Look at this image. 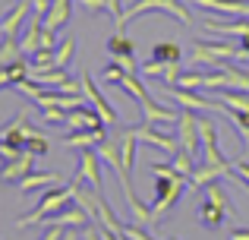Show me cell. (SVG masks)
Returning <instances> with one entry per match:
<instances>
[{
	"instance_id": "obj_1",
	"label": "cell",
	"mask_w": 249,
	"mask_h": 240,
	"mask_svg": "<svg viewBox=\"0 0 249 240\" xmlns=\"http://www.w3.org/2000/svg\"><path fill=\"white\" fill-rule=\"evenodd\" d=\"M155 177V205H152V224H158L161 218L180 203L183 190H189V177H183L174 165H152Z\"/></svg>"
},
{
	"instance_id": "obj_2",
	"label": "cell",
	"mask_w": 249,
	"mask_h": 240,
	"mask_svg": "<svg viewBox=\"0 0 249 240\" xmlns=\"http://www.w3.org/2000/svg\"><path fill=\"white\" fill-rule=\"evenodd\" d=\"M202 205H199V224H205L208 231H218V228H224V222L231 215H237V209H233V203L227 199V193H224V186L214 180V184H208V186H202Z\"/></svg>"
},
{
	"instance_id": "obj_3",
	"label": "cell",
	"mask_w": 249,
	"mask_h": 240,
	"mask_svg": "<svg viewBox=\"0 0 249 240\" xmlns=\"http://www.w3.org/2000/svg\"><path fill=\"white\" fill-rule=\"evenodd\" d=\"M70 199H73V184H57L54 190H48V193L41 196V203L35 205V212H32V215L19 218L16 228H29V224H41V222H48L51 215H57L60 209H67Z\"/></svg>"
},
{
	"instance_id": "obj_4",
	"label": "cell",
	"mask_w": 249,
	"mask_h": 240,
	"mask_svg": "<svg viewBox=\"0 0 249 240\" xmlns=\"http://www.w3.org/2000/svg\"><path fill=\"white\" fill-rule=\"evenodd\" d=\"M145 13H164V16H174L180 19L183 25H193V16H189V10L180 3V0H136L129 10H123V22H120V32L126 29L133 19L145 16Z\"/></svg>"
},
{
	"instance_id": "obj_5",
	"label": "cell",
	"mask_w": 249,
	"mask_h": 240,
	"mask_svg": "<svg viewBox=\"0 0 249 240\" xmlns=\"http://www.w3.org/2000/svg\"><path fill=\"white\" fill-rule=\"evenodd\" d=\"M227 60H240V44H231V41H221V38H214V41H199L196 38L193 44V63L196 67H224Z\"/></svg>"
},
{
	"instance_id": "obj_6",
	"label": "cell",
	"mask_w": 249,
	"mask_h": 240,
	"mask_svg": "<svg viewBox=\"0 0 249 240\" xmlns=\"http://www.w3.org/2000/svg\"><path fill=\"white\" fill-rule=\"evenodd\" d=\"M177 142H180V152L193 155L196 161L202 158V136H199V117L196 111H183L177 117Z\"/></svg>"
},
{
	"instance_id": "obj_7",
	"label": "cell",
	"mask_w": 249,
	"mask_h": 240,
	"mask_svg": "<svg viewBox=\"0 0 249 240\" xmlns=\"http://www.w3.org/2000/svg\"><path fill=\"white\" fill-rule=\"evenodd\" d=\"M167 98L174 105H180L183 111H205V114H224L227 117V108L221 101H208L205 95H199L196 89H180V86H170L167 89Z\"/></svg>"
},
{
	"instance_id": "obj_8",
	"label": "cell",
	"mask_w": 249,
	"mask_h": 240,
	"mask_svg": "<svg viewBox=\"0 0 249 240\" xmlns=\"http://www.w3.org/2000/svg\"><path fill=\"white\" fill-rule=\"evenodd\" d=\"M70 184H73V186L91 184V190H104V180H101V158H98L95 148H82L79 167H76V174L70 177Z\"/></svg>"
},
{
	"instance_id": "obj_9",
	"label": "cell",
	"mask_w": 249,
	"mask_h": 240,
	"mask_svg": "<svg viewBox=\"0 0 249 240\" xmlns=\"http://www.w3.org/2000/svg\"><path fill=\"white\" fill-rule=\"evenodd\" d=\"M129 133H133L139 142H148V146L161 148V152H167V155H177V152H180V142H177V136L161 133L158 123H148V120H145V123H139V127H133Z\"/></svg>"
},
{
	"instance_id": "obj_10",
	"label": "cell",
	"mask_w": 249,
	"mask_h": 240,
	"mask_svg": "<svg viewBox=\"0 0 249 240\" xmlns=\"http://www.w3.org/2000/svg\"><path fill=\"white\" fill-rule=\"evenodd\" d=\"M32 136H41V129L32 127L25 111H19L10 123H3V127H0V142H13V146H19V148H25V142H29Z\"/></svg>"
},
{
	"instance_id": "obj_11",
	"label": "cell",
	"mask_w": 249,
	"mask_h": 240,
	"mask_svg": "<svg viewBox=\"0 0 249 240\" xmlns=\"http://www.w3.org/2000/svg\"><path fill=\"white\" fill-rule=\"evenodd\" d=\"M79 82H82V95L91 101V108H95V111L101 114V120L107 123V127H114V123H117V111L110 108V101L104 98V92H101V89L95 86V79H91L89 73H82V76H79Z\"/></svg>"
},
{
	"instance_id": "obj_12",
	"label": "cell",
	"mask_w": 249,
	"mask_h": 240,
	"mask_svg": "<svg viewBox=\"0 0 249 240\" xmlns=\"http://www.w3.org/2000/svg\"><path fill=\"white\" fill-rule=\"evenodd\" d=\"M29 16H32V0H16V6H13V10L3 16V22H0V35L3 38H19L22 35V22Z\"/></svg>"
},
{
	"instance_id": "obj_13",
	"label": "cell",
	"mask_w": 249,
	"mask_h": 240,
	"mask_svg": "<svg viewBox=\"0 0 249 240\" xmlns=\"http://www.w3.org/2000/svg\"><path fill=\"white\" fill-rule=\"evenodd\" d=\"M41 32H44L41 16H35V13H32L29 22H25V29H22V35H19V44H22V54L25 57H32L38 48H41Z\"/></svg>"
},
{
	"instance_id": "obj_14",
	"label": "cell",
	"mask_w": 249,
	"mask_h": 240,
	"mask_svg": "<svg viewBox=\"0 0 249 240\" xmlns=\"http://www.w3.org/2000/svg\"><path fill=\"white\" fill-rule=\"evenodd\" d=\"M67 127L70 129H104L107 123L101 120V114L95 108H76V111L67 114Z\"/></svg>"
},
{
	"instance_id": "obj_15",
	"label": "cell",
	"mask_w": 249,
	"mask_h": 240,
	"mask_svg": "<svg viewBox=\"0 0 249 240\" xmlns=\"http://www.w3.org/2000/svg\"><path fill=\"white\" fill-rule=\"evenodd\" d=\"M70 16H73V0H54L51 10H48V16H44L41 22H44L48 32H60L63 25L70 22Z\"/></svg>"
},
{
	"instance_id": "obj_16",
	"label": "cell",
	"mask_w": 249,
	"mask_h": 240,
	"mask_svg": "<svg viewBox=\"0 0 249 240\" xmlns=\"http://www.w3.org/2000/svg\"><path fill=\"white\" fill-rule=\"evenodd\" d=\"M32 73L29 67V57H22V60L16 63H6V67H0V89H16L19 82H25Z\"/></svg>"
},
{
	"instance_id": "obj_17",
	"label": "cell",
	"mask_w": 249,
	"mask_h": 240,
	"mask_svg": "<svg viewBox=\"0 0 249 240\" xmlns=\"http://www.w3.org/2000/svg\"><path fill=\"white\" fill-rule=\"evenodd\" d=\"M107 139V129H73L70 136H63V146H70V148H95L98 142H104Z\"/></svg>"
},
{
	"instance_id": "obj_18",
	"label": "cell",
	"mask_w": 249,
	"mask_h": 240,
	"mask_svg": "<svg viewBox=\"0 0 249 240\" xmlns=\"http://www.w3.org/2000/svg\"><path fill=\"white\" fill-rule=\"evenodd\" d=\"M227 174H231V167H218V165H205V161H199L196 171H193V177H189V186H193V190H202V186L214 184V180L227 177Z\"/></svg>"
},
{
	"instance_id": "obj_19",
	"label": "cell",
	"mask_w": 249,
	"mask_h": 240,
	"mask_svg": "<svg viewBox=\"0 0 249 240\" xmlns=\"http://www.w3.org/2000/svg\"><path fill=\"white\" fill-rule=\"evenodd\" d=\"M32 165H35V155H32V152H22L19 158L6 161V167L0 171V180H6V184H19V180L32 171Z\"/></svg>"
},
{
	"instance_id": "obj_20",
	"label": "cell",
	"mask_w": 249,
	"mask_h": 240,
	"mask_svg": "<svg viewBox=\"0 0 249 240\" xmlns=\"http://www.w3.org/2000/svg\"><path fill=\"white\" fill-rule=\"evenodd\" d=\"M202 29H205V32H214V35H233V38H243V35H249V19H246V16H240L237 22L205 19V22H202Z\"/></svg>"
},
{
	"instance_id": "obj_21",
	"label": "cell",
	"mask_w": 249,
	"mask_h": 240,
	"mask_svg": "<svg viewBox=\"0 0 249 240\" xmlns=\"http://www.w3.org/2000/svg\"><path fill=\"white\" fill-rule=\"evenodd\" d=\"M214 101L227 108V111H240V114H249V92H240V89H214Z\"/></svg>"
},
{
	"instance_id": "obj_22",
	"label": "cell",
	"mask_w": 249,
	"mask_h": 240,
	"mask_svg": "<svg viewBox=\"0 0 249 240\" xmlns=\"http://www.w3.org/2000/svg\"><path fill=\"white\" fill-rule=\"evenodd\" d=\"M142 114H145L148 123H170V127H177V117H180V111H170V108H161L155 98L142 101Z\"/></svg>"
},
{
	"instance_id": "obj_23",
	"label": "cell",
	"mask_w": 249,
	"mask_h": 240,
	"mask_svg": "<svg viewBox=\"0 0 249 240\" xmlns=\"http://www.w3.org/2000/svg\"><path fill=\"white\" fill-rule=\"evenodd\" d=\"M57 184H60V177L51 174V171H29L22 180H19V190L35 193V190H41V186H57Z\"/></svg>"
},
{
	"instance_id": "obj_24",
	"label": "cell",
	"mask_w": 249,
	"mask_h": 240,
	"mask_svg": "<svg viewBox=\"0 0 249 240\" xmlns=\"http://www.w3.org/2000/svg\"><path fill=\"white\" fill-rule=\"evenodd\" d=\"M32 76H35V82H41V86H48V89H57V86H63L67 79H73V73H70V70H63V67L32 70Z\"/></svg>"
},
{
	"instance_id": "obj_25",
	"label": "cell",
	"mask_w": 249,
	"mask_h": 240,
	"mask_svg": "<svg viewBox=\"0 0 249 240\" xmlns=\"http://www.w3.org/2000/svg\"><path fill=\"white\" fill-rule=\"evenodd\" d=\"M107 54L114 57V60H120V57H133L136 54V41H133V38H126L123 32H117V35L107 41Z\"/></svg>"
},
{
	"instance_id": "obj_26",
	"label": "cell",
	"mask_w": 249,
	"mask_h": 240,
	"mask_svg": "<svg viewBox=\"0 0 249 240\" xmlns=\"http://www.w3.org/2000/svg\"><path fill=\"white\" fill-rule=\"evenodd\" d=\"M180 57H183V51L174 41H158L152 48V60H158V63H180Z\"/></svg>"
},
{
	"instance_id": "obj_27",
	"label": "cell",
	"mask_w": 249,
	"mask_h": 240,
	"mask_svg": "<svg viewBox=\"0 0 249 240\" xmlns=\"http://www.w3.org/2000/svg\"><path fill=\"white\" fill-rule=\"evenodd\" d=\"M22 44H19V38H0V67H6V63H16L22 60Z\"/></svg>"
},
{
	"instance_id": "obj_28",
	"label": "cell",
	"mask_w": 249,
	"mask_h": 240,
	"mask_svg": "<svg viewBox=\"0 0 249 240\" xmlns=\"http://www.w3.org/2000/svg\"><path fill=\"white\" fill-rule=\"evenodd\" d=\"M73 54H76V38L67 35L60 44H57V51H54V67H63V70H67L70 60H73Z\"/></svg>"
},
{
	"instance_id": "obj_29",
	"label": "cell",
	"mask_w": 249,
	"mask_h": 240,
	"mask_svg": "<svg viewBox=\"0 0 249 240\" xmlns=\"http://www.w3.org/2000/svg\"><path fill=\"white\" fill-rule=\"evenodd\" d=\"M54 51L57 48H38L35 54L29 57V67L32 70H51L54 67Z\"/></svg>"
},
{
	"instance_id": "obj_30",
	"label": "cell",
	"mask_w": 249,
	"mask_h": 240,
	"mask_svg": "<svg viewBox=\"0 0 249 240\" xmlns=\"http://www.w3.org/2000/svg\"><path fill=\"white\" fill-rule=\"evenodd\" d=\"M199 136L202 146H218V127H214L212 117H199Z\"/></svg>"
},
{
	"instance_id": "obj_31",
	"label": "cell",
	"mask_w": 249,
	"mask_h": 240,
	"mask_svg": "<svg viewBox=\"0 0 249 240\" xmlns=\"http://www.w3.org/2000/svg\"><path fill=\"white\" fill-rule=\"evenodd\" d=\"M25 152H32V155H35V158H41V155H48L51 152V139H48V136H32V139L29 142H25Z\"/></svg>"
},
{
	"instance_id": "obj_32",
	"label": "cell",
	"mask_w": 249,
	"mask_h": 240,
	"mask_svg": "<svg viewBox=\"0 0 249 240\" xmlns=\"http://www.w3.org/2000/svg\"><path fill=\"white\" fill-rule=\"evenodd\" d=\"M126 76V67H123L120 60H110L107 67H104V73H101V79L104 82H114V86H120V79Z\"/></svg>"
},
{
	"instance_id": "obj_33",
	"label": "cell",
	"mask_w": 249,
	"mask_h": 240,
	"mask_svg": "<svg viewBox=\"0 0 249 240\" xmlns=\"http://www.w3.org/2000/svg\"><path fill=\"white\" fill-rule=\"evenodd\" d=\"M164 67L167 63H158V60L148 57V60L142 63V79H161V76H164Z\"/></svg>"
},
{
	"instance_id": "obj_34",
	"label": "cell",
	"mask_w": 249,
	"mask_h": 240,
	"mask_svg": "<svg viewBox=\"0 0 249 240\" xmlns=\"http://www.w3.org/2000/svg\"><path fill=\"white\" fill-rule=\"evenodd\" d=\"M180 63H167L164 67V76H161V79H164V86L170 89V86H177V82H180Z\"/></svg>"
},
{
	"instance_id": "obj_35",
	"label": "cell",
	"mask_w": 249,
	"mask_h": 240,
	"mask_svg": "<svg viewBox=\"0 0 249 240\" xmlns=\"http://www.w3.org/2000/svg\"><path fill=\"white\" fill-rule=\"evenodd\" d=\"M123 231H126L129 240H155L145 228H142V224H123Z\"/></svg>"
},
{
	"instance_id": "obj_36",
	"label": "cell",
	"mask_w": 249,
	"mask_h": 240,
	"mask_svg": "<svg viewBox=\"0 0 249 240\" xmlns=\"http://www.w3.org/2000/svg\"><path fill=\"white\" fill-rule=\"evenodd\" d=\"M85 13H107V0H76Z\"/></svg>"
},
{
	"instance_id": "obj_37",
	"label": "cell",
	"mask_w": 249,
	"mask_h": 240,
	"mask_svg": "<svg viewBox=\"0 0 249 240\" xmlns=\"http://www.w3.org/2000/svg\"><path fill=\"white\" fill-rule=\"evenodd\" d=\"M233 174H237V177L243 180V186L249 190V158H240V161H233Z\"/></svg>"
},
{
	"instance_id": "obj_38",
	"label": "cell",
	"mask_w": 249,
	"mask_h": 240,
	"mask_svg": "<svg viewBox=\"0 0 249 240\" xmlns=\"http://www.w3.org/2000/svg\"><path fill=\"white\" fill-rule=\"evenodd\" d=\"M25 148H19V146H13V142H0V158H6V161H13V158H19Z\"/></svg>"
},
{
	"instance_id": "obj_39",
	"label": "cell",
	"mask_w": 249,
	"mask_h": 240,
	"mask_svg": "<svg viewBox=\"0 0 249 240\" xmlns=\"http://www.w3.org/2000/svg\"><path fill=\"white\" fill-rule=\"evenodd\" d=\"M67 114L70 111H63V108H48V111H44V120L48 123H67Z\"/></svg>"
},
{
	"instance_id": "obj_40",
	"label": "cell",
	"mask_w": 249,
	"mask_h": 240,
	"mask_svg": "<svg viewBox=\"0 0 249 240\" xmlns=\"http://www.w3.org/2000/svg\"><path fill=\"white\" fill-rule=\"evenodd\" d=\"M63 231H67V228H54V224H48V231L41 234V240H63Z\"/></svg>"
},
{
	"instance_id": "obj_41",
	"label": "cell",
	"mask_w": 249,
	"mask_h": 240,
	"mask_svg": "<svg viewBox=\"0 0 249 240\" xmlns=\"http://www.w3.org/2000/svg\"><path fill=\"white\" fill-rule=\"evenodd\" d=\"M231 240H249V228H231Z\"/></svg>"
},
{
	"instance_id": "obj_42",
	"label": "cell",
	"mask_w": 249,
	"mask_h": 240,
	"mask_svg": "<svg viewBox=\"0 0 249 240\" xmlns=\"http://www.w3.org/2000/svg\"><path fill=\"white\" fill-rule=\"evenodd\" d=\"M240 60H249V35L240 38Z\"/></svg>"
},
{
	"instance_id": "obj_43",
	"label": "cell",
	"mask_w": 249,
	"mask_h": 240,
	"mask_svg": "<svg viewBox=\"0 0 249 240\" xmlns=\"http://www.w3.org/2000/svg\"><path fill=\"white\" fill-rule=\"evenodd\" d=\"M240 139H243V146H246V158H249V127H240Z\"/></svg>"
},
{
	"instance_id": "obj_44",
	"label": "cell",
	"mask_w": 249,
	"mask_h": 240,
	"mask_svg": "<svg viewBox=\"0 0 249 240\" xmlns=\"http://www.w3.org/2000/svg\"><path fill=\"white\" fill-rule=\"evenodd\" d=\"M164 240H180V237H164Z\"/></svg>"
},
{
	"instance_id": "obj_45",
	"label": "cell",
	"mask_w": 249,
	"mask_h": 240,
	"mask_svg": "<svg viewBox=\"0 0 249 240\" xmlns=\"http://www.w3.org/2000/svg\"><path fill=\"white\" fill-rule=\"evenodd\" d=\"M0 22H3V19H0Z\"/></svg>"
}]
</instances>
